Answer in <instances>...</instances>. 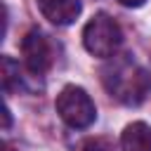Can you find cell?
<instances>
[{
    "label": "cell",
    "instance_id": "obj_1",
    "mask_svg": "<svg viewBox=\"0 0 151 151\" xmlns=\"http://www.w3.org/2000/svg\"><path fill=\"white\" fill-rule=\"evenodd\" d=\"M101 80H104V87L109 90V94L127 106H139L151 90L149 73L127 57L111 61L101 71Z\"/></svg>",
    "mask_w": 151,
    "mask_h": 151
},
{
    "label": "cell",
    "instance_id": "obj_2",
    "mask_svg": "<svg viewBox=\"0 0 151 151\" xmlns=\"http://www.w3.org/2000/svg\"><path fill=\"white\" fill-rule=\"evenodd\" d=\"M120 42H123V31H120L118 21L113 17H109L106 12L94 14L83 28V45L94 57H101V59L113 57L118 52Z\"/></svg>",
    "mask_w": 151,
    "mask_h": 151
},
{
    "label": "cell",
    "instance_id": "obj_3",
    "mask_svg": "<svg viewBox=\"0 0 151 151\" xmlns=\"http://www.w3.org/2000/svg\"><path fill=\"white\" fill-rule=\"evenodd\" d=\"M57 113L59 118L73 127V130H83V127H90L97 118V109H94V101L90 99V94L78 87V85H66L59 94H57Z\"/></svg>",
    "mask_w": 151,
    "mask_h": 151
},
{
    "label": "cell",
    "instance_id": "obj_4",
    "mask_svg": "<svg viewBox=\"0 0 151 151\" xmlns=\"http://www.w3.org/2000/svg\"><path fill=\"white\" fill-rule=\"evenodd\" d=\"M21 52H24V61L26 68L33 76H42L50 71L52 61H54V52H52V42L47 40V35L38 28H31L24 40H21Z\"/></svg>",
    "mask_w": 151,
    "mask_h": 151
},
{
    "label": "cell",
    "instance_id": "obj_5",
    "mask_svg": "<svg viewBox=\"0 0 151 151\" xmlns=\"http://www.w3.org/2000/svg\"><path fill=\"white\" fill-rule=\"evenodd\" d=\"M42 17L57 26H68L80 17V0H35Z\"/></svg>",
    "mask_w": 151,
    "mask_h": 151
},
{
    "label": "cell",
    "instance_id": "obj_6",
    "mask_svg": "<svg viewBox=\"0 0 151 151\" xmlns=\"http://www.w3.org/2000/svg\"><path fill=\"white\" fill-rule=\"evenodd\" d=\"M123 151H151V127L142 120L130 123L120 137Z\"/></svg>",
    "mask_w": 151,
    "mask_h": 151
},
{
    "label": "cell",
    "instance_id": "obj_7",
    "mask_svg": "<svg viewBox=\"0 0 151 151\" xmlns=\"http://www.w3.org/2000/svg\"><path fill=\"white\" fill-rule=\"evenodd\" d=\"M21 87V73H19V64L12 57H2V90L5 94H12L14 90Z\"/></svg>",
    "mask_w": 151,
    "mask_h": 151
},
{
    "label": "cell",
    "instance_id": "obj_8",
    "mask_svg": "<svg viewBox=\"0 0 151 151\" xmlns=\"http://www.w3.org/2000/svg\"><path fill=\"white\" fill-rule=\"evenodd\" d=\"M83 151H113V146H111L106 139H90V142L83 146Z\"/></svg>",
    "mask_w": 151,
    "mask_h": 151
},
{
    "label": "cell",
    "instance_id": "obj_9",
    "mask_svg": "<svg viewBox=\"0 0 151 151\" xmlns=\"http://www.w3.org/2000/svg\"><path fill=\"white\" fill-rule=\"evenodd\" d=\"M120 5H125V7H142L146 0H118Z\"/></svg>",
    "mask_w": 151,
    "mask_h": 151
},
{
    "label": "cell",
    "instance_id": "obj_10",
    "mask_svg": "<svg viewBox=\"0 0 151 151\" xmlns=\"http://www.w3.org/2000/svg\"><path fill=\"white\" fill-rule=\"evenodd\" d=\"M9 127V106H5V130Z\"/></svg>",
    "mask_w": 151,
    "mask_h": 151
}]
</instances>
